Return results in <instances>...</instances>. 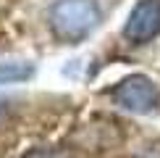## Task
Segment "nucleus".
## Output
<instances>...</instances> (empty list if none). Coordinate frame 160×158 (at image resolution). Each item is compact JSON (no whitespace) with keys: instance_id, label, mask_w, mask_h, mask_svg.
Listing matches in <instances>:
<instances>
[{"instance_id":"obj_1","label":"nucleus","mask_w":160,"mask_h":158,"mask_svg":"<svg viewBox=\"0 0 160 158\" xmlns=\"http://www.w3.org/2000/svg\"><path fill=\"white\" fill-rule=\"evenodd\" d=\"M100 24V5L95 0H58L50 8V26L55 37L79 42Z\"/></svg>"},{"instance_id":"obj_2","label":"nucleus","mask_w":160,"mask_h":158,"mask_svg":"<svg viewBox=\"0 0 160 158\" xmlns=\"http://www.w3.org/2000/svg\"><path fill=\"white\" fill-rule=\"evenodd\" d=\"M113 100L131 113H150L158 105V84L144 74H131L113 87Z\"/></svg>"},{"instance_id":"obj_3","label":"nucleus","mask_w":160,"mask_h":158,"mask_svg":"<svg viewBox=\"0 0 160 158\" xmlns=\"http://www.w3.org/2000/svg\"><path fill=\"white\" fill-rule=\"evenodd\" d=\"M160 32V0H139L123 24V37L131 42H147Z\"/></svg>"},{"instance_id":"obj_4","label":"nucleus","mask_w":160,"mask_h":158,"mask_svg":"<svg viewBox=\"0 0 160 158\" xmlns=\"http://www.w3.org/2000/svg\"><path fill=\"white\" fill-rule=\"evenodd\" d=\"M32 74H34V66L26 61H0V84L26 82Z\"/></svg>"},{"instance_id":"obj_5","label":"nucleus","mask_w":160,"mask_h":158,"mask_svg":"<svg viewBox=\"0 0 160 158\" xmlns=\"http://www.w3.org/2000/svg\"><path fill=\"white\" fill-rule=\"evenodd\" d=\"M24 158H66L63 153H58V150H48V148H34L29 150Z\"/></svg>"},{"instance_id":"obj_6","label":"nucleus","mask_w":160,"mask_h":158,"mask_svg":"<svg viewBox=\"0 0 160 158\" xmlns=\"http://www.w3.org/2000/svg\"><path fill=\"white\" fill-rule=\"evenodd\" d=\"M137 158H160V148H147V150H142Z\"/></svg>"}]
</instances>
